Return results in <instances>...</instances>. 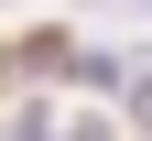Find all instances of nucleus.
I'll return each mask as SVG.
<instances>
[{
  "instance_id": "nucleus-1",
  "label": "nucleus",
  "mask_w": 152,
  "mask_h": 141,
  "mask_svg": "<svg viewBox=\"0 0 152 141\" xmlns=\"http://www.w3.org/2000/svg\"><path fill=\"white\" fill-rule=\"evenodd\" d=\"M65 87H87V98H109V109H120V98H130V44H109V33H76Z\"/></svg>"
},
{
  "instance_id": "nucleus-2",
  "label": "nucleus",
  "mask_w": 152,
  "mask_h": 141,
  "mask_svg": "<svg viewBox=\"0 0 152 141\" xmlns=\"http://www.w3.org/2000/svg\"><path fill=\"white\" fill-rule=\"evenodd\" d=\"M0 141H65V109H54L44 87H22L11 109H0Z\"/></svg>"
},
{
  "instance_id": "nucleus-3",
  "label": "nucleus",
  "mask_w": 152,
  "mask_h": 141,
  "mask_svg": "<svg viewBox=\"0 0 152 141\" xmlns=\"http://www.w3.org/2000/svg\"><path fill=\"white\" fill-rule=\"evenodd\" d=\"M120 119L152 141V44H130V98H120Z\"/></svg>"
},
{
  "instance_id": "nucleus-4",
  "label": "nucleus",
  "mask_w": 152,
  "mask_h": 141,
  "mask_svg": "<svg viewBox=\"0 0 152 141\" xmlns=\"http://www.w3.org/2000/svg\"><path fill=\"white\" fill-rule=\"evenodd\" d=\"M0 11H11V0H0Z\"/></svg>"
}]
</instances>
